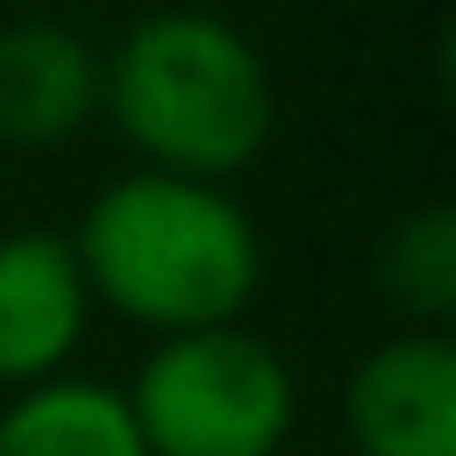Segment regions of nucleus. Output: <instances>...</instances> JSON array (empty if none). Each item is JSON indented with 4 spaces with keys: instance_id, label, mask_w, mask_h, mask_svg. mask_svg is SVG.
Wrapping results in <instances>:
<instances>
[{
    "instance_id": "obj_1",
    "label": "nucleus",
    "mask_w": 456,
    "mask_h": 456,
    "mask_svg": "<svg viewBox=\"0 0 456 456\" xmlns=\"http://www.w3.org/2000/svg\"><path fill=\"white\" fill-rule=\"evenodd\" d=\"M86 292L150 335L242 321L264 285V235L249 207L214 178L121 171L71 228Z\"/></svg>"
},
{
    "instance_id": "obj_2",
    "label": "nucleus",
    "mask_w": 456,
    "mask_h": 456,
    "mask_svg": "<svg viewBox=\"0 0 456 456\" xmlns=\"http://www.w3.org/2000/svg\"><path fill=\"white\" fill-rule=\"evenodd\" d=\"M100 114L150 171L228 185L264 157L278 128V86L264 50L228 14L164 7L100 50Z\"/></svg>"
},
{
    "instance_id": "obj_3",
    "label": "nucleus",
    "mask_w": 456,
    "mask_h": 456,
    "mask_svg": "<svg viewBox=\"0 0 456 456\" xmlns=\"http://www.w3.org/2000/svg\"><path fill=\"white\" fill-rule=\"evenodd\" d=\"M128 413L150 456H278L299 420L285 356L242 321L157 335L128 385Z\"/></svg>"
},
{
    "instance_id": "obj_4",
    "label": "nucleus",
    "mask_w": 456,
    "mask_h": 456,
    "mask_svg": "<svg viewBox=\"0 0 456 456\" xmlns=\"http://www.w3.org/2000/svg\"><path fill=\"white\" fill-rule=\"evenodd\" d=\"M356 456H456V342L449 328H406L378 342L342 392Z\"/></svg>"
},
{
    "instance_id": "obj_5",
    "label": "nucleus",
    "mask_w": 456,
    "mask_h": 456,
    "mask_svg": "<svg viewBox=\"0 0 456 456\" xmlns=\"http://www.w3.org/2000/svg\"><path fill=\"white\" fill-rule=\"evenodd\" d=\"M93 321L86 271L71 235L57 228H7L0 235V385L57 378Z\"/></svg>"
},
{
    "instance_id": "obj_6",
    "label": "nucleus",
    "mask_w": 456,
    "mask_h": 456,
    "mask_svg": "<svg viewBox=\"0 0 456 456\" xmlns=\"http://www.w3.org/2000/svg\"><path fill=\"white\" fill-rule=\"evenodd\" d=\"M100 114V50L71 21H7L0 28V142L57 150Z\"/></svg>"
},
{
    "instance_id": "obj_7",
    "label": "nucleus",
    "mask_w": 456,
    "mask_h": 456,
    "mask_svg": "<svg viewBox=\"0 0 456 456\" xmlns=\"http://www.w3.org/2000/svg\"><path fill=\"white\" fill-rule=\"evenodd\" d=\"M0 456H150L128 413V392L100 378H36L0 406Z\"/></svg>"
},
{
    "instance_id": "obj_8",
    "label": "nucleus",
    "mask_w": 456,
    "mask_h": 456,
    "mask_svg": "<svg viewBox=\"0 0 456 456\" xmlns=\"http://www.w3.org/2000/svg\"><path fill=\"white\" fill-rule=\"evenodd\" d=\"M385 299L413 321V328H442L456 314V207H413L378 256Z\"/></svg>"
}]
</instances>
